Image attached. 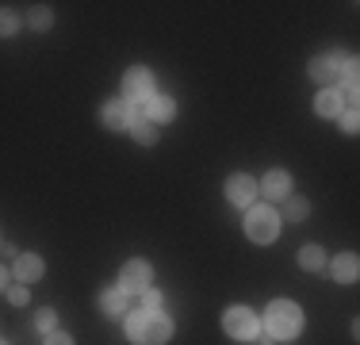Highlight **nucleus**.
Here are the masks:
<instances>
[{
  "instance_id": "nucleus-1",
  "label": "nucleus",
  "mask_w": 360,
  "mask_h": 345,
  "mask_svg": "<svg viewBox=\"0 0 360 345\" xmlns=\"http://www.w3.org/2000/svg\"><path fill=\"white\" fill-rule=\"evenodd\" d=\"M127 338L134 345H165L173 338V322L158 310H127Z\"/></svg>"
},
{
  "instance_id": "nucleus-2",
  "label": "nucleus",
  "mask_w": 360,
  "mask_h": 345,
  "mask_svg": "<svg viewBox=\"0 0 360 345\" xmlns=\"http://www.w3.org/2000/svg\"><path fill=\"white\" fill-rule=\"evenodd\" d=\"M264 326H269V338H276V341L299 338V330H303V310L291 303V299H272L269 310H264Z\"/></svg>"
},
{
  "instance_id": "nucleus-3",
  "label": "nucleus",
  "mask_w": 360,
  "mask_h": 345,
  "mask_svg": "<svg viewBox=\"0 0 360 345\" xmlns=\"http://www.w3.org/2000/svg\"><path fill=\"white\" fill-rule=\"evenodd\" d=\"M245 234H250L253 242H276L280 234V219H276V211L272 207H253L250 215H245Z\"/></svg>"
},
{
  "instance_id": "nucleus-4",
  "label": "nucleus",
  "mask_w": 360,
  "mask_h": 345,
  "mask_svg": "<svg viewBox=\"0 0 360 345\" xmlns=\"http://www.w3.org/2000/svg\"><path fill=\"white\" fill-rule=\"evenodd\" d=\"M222 326H226V334L238 341H253L257 330H261V322H257V315L250 307H230L226 315H222Z\"/></svg>"
},
{
  "instance_id": "nucleus-5",
  "label": "nucleus",
  "mask_w": 360,
  "mask_h": 345,
  "mask_svg": "<svg viewBox=\"0 0 360 345\" xmlns=\"http://www.w3.org/2000/svg\"><path fill=\"white\" fill-rule=\"evenodd\" d=\"M123 100L134 104V108L153 100V73L150 69H131V73L123 77Z\"/></svg>"
},
{
  "instance_id": "nucleus-6",
  "label": "nucleus",
  "mask_w": 360,
  "mask_h": 345,
  "mask_svg": "<svg viewBox=\"0 0 360 345\" xmlns=\"http://www.w3.org/2000/svg\"><path fill=\"white\" fill-rule=\"evenodd\" d=\"M150 265H146V261H127L123 265V272H119V291H123V296H131V291H139V296H142V291L146 288H150Z\"/></svg>"
},
{
  "instance_id": "nucleus-7",
  "label": "nucleus",
  "mask_w": 360,
  "mask_h": 345,
  "mask_svg": "<svg viewBox=\"0 0 360 345\" xmlns=\"http://www.w3.org/2000/svg\"><path fill=\"white\" fill-rule=\"evenodd\" d=\"M139 119V108L127 100H111L104 108V127L108 131H131V123Z\"/></svg>"
},
{
  "instance_id": "nucleus-8",
  "label": "nucleus",
  "mask_w": 360,
  "mask_h": 345,
  "mask_svg": "<svg viewBox=\"0 0 360 345\" xmlns=\"http://www.w3.org/2000/svg\"><path fill=\"white\" fill-rule=\"evenodd\" d=\"M226 200L238 203V207H250L257 200V180L250 172H234V177L226 180Z\"/></svg>"
},
{
  "instance_id": "nucleus-9",
  "label": "nucleus",
  "mask_w": 360,
  "mask_h": 345,
  "mask_svg": "<svg viewBox=\"0 0 360 345\" xmlns=\"http://www.w3.org/2000/svg\"><path fill=\"white\" fill-rule=\"evenodd\" d=\"M341 62H345L341 54H319V58L311 62V77H314L319 84L338 81V77H341Z\"/></svg>"
},
{
  "instance_id": "nucleus-10",
  "label": "nucleus",
  "mask_w": 360,
  "mask_h": 345,
  "mask_svg": "<svg viewBox=\"0 0 360 345\" xmlns=\"http://www.w3.org/2000/svg\"><path fill=\"white\" fill-rule=\"evenodd\" d=\"M257 192L272 196V200H288V196H291V177H288L284 169H272L269 177H264V184L257 188Z\"/></svg>"
},
{
  "instance_id": "nucleus-11",
  "label": "nucleus",
  "mask_w": 360,
  "mask_h": 345,
  "mask_svg": "<svg viewBox=\"0 0 360 345\" xmlns=\"http://www.w3.org/2000/svg\"><path fill=\"white\" fill-rule=\"evenodd\" d=\"M42 269H46V265H42L39 253H20V257H15V276H20L23 284H35L42 276Z\"/></svg>"
},
{
  "instance_id": "nucleus-12",
  "label": "nucleus",
  "mask_w": 360,
  "mask_h": 345,
  "mask_svg": "<svg viewBox=\"0 0 360 345\" xmlns=\"http://www.w3.org/2000/svg\"><path fill=\"white\" fill-rule=\"evenodd\" d=\"M341 108H345V100H341L338 89H326V92H319V100H314V111H319L322 119H338Z\"/></svg>"
},
{
  "instance_id": "nucleus-13",
  "label": "nucleus",
  "mask_w": 360,
  "mask_h": 345,
  "mask_svg": "<svg viewBox=\"0 0 360 345\" xmlns=\"http://www.w3.org/2000/svg\"><path fill=\"white\" fill-rule=\"evenodd\" d=\"M150 123H169V119L176 115V104L169 100V96H153L150 104H146V111H142Z\"/></svg>"
},
{
  "instance_id": "nucleus-14",
  "label": "nucleus",
  "mask_w": 360,
  "mask_h": 345,
  "mask_svg": "<svg viewBox=\"0 0 360 345\" xmlns=\"http://www.w3.org/2000/svg\"><path fill=\"white\" fill-rule=\"evenodd\" d=\"M330 272H333V280H338V284H353V280H356V272H360L356 253H341L338 261L330 265Z\"/></svg>"
},
{
  "instance_id": "nucleus-15",
  "label": "nucleus",
  "mask_w": 360,
  "mask_h": 345,
  "mask_svg": "<svg viewBox=\"0 0 360 345\" xmlns=\"http://www.w3.org/2000/svg\"><path fill=\"white\" fill-rule=\"evenodd\" d=\"M100 310L111 318H123L127 315V296L119 288H108V291H100Z\"/></svg>"
},
{
  "instance_id": "nucleus-16",
  "label": "nucleus",
  "mask_w": 360,
  "mask_h": 345,
  "mask_svg": "<svg viewBox=\"0 0 360 345\" xmlns=\"http://www.w3.org/2000/svg\"><path fill=\"white\" fill-rule=\"evenodd\" d=\"M131 134H134V142H142V146H153V142H158V131H153V123L142 115V111H139V119L131 123Z\"/></svg>"
},
{
  "instance_id": "nucleus-17",
  "label": "nucleus",
  "mask_w": 360,
  "mask_h": 345,
  "mask_svg": "<svg viewBox=\"0 0 360 345\" xmlns=\"http://www.w3.org/2000/svg\"><path fill=\"white\" fill-rule=\"evenodd\" d=\"M299 265H303V269H311V272H319L322 265H326L322 249L319 246H303V249H299Z\"/></svg>"
},
{
  "instance_id": "nucleus-18",
  "label": "nucleus",
  "mask_w": 360,
  "mask_h": 345,
  "mask_svg": "<svg viewBox=\"0 0 360 345\" xmlns=\"http://www.w3.org/2000/svg\"><path fill=\"white\" fill-rule=\"evenodd\" d=\"M284 219H288V222H303V219H307V200L288 196V200H284Z\"/></svg>"
},
{
  "instance_id": "nucleus-19",
  "label": "nucleus",
  "mask_w": 360,
  "mask_h": 345,
  "mask_svg": "<svg viewBox=\"0 0 360 345\" xmlns=\"http://www.w3.org/2000/svg\"><path fill=\"white\" fill-rule=\"evenodd\" d=\"M50 23H54V15H50V8H31V27H35V31H46Z\"/></svg>"
},
{
  "instance_id": "nucleus-20",
  "label": "nucleus",
  "mask_w": 360,
  "mask_h": 345,
  "mask_svg": "<svg viewBox=\"0 0 360 345\" xmlns=\"http://www.w3.org/2000/svg\"><path fill=\"white\" fill-rule=\"evenodd\" d=\"M54 322H58L54 310H39V315H35V326H39L42 334H54Z\"/></svg>"
},
{
  "instance_id": "nucleus-21",
  "label": "nucleus",
  "mask_w": 360,
  "mask_h": 345,
  "mask_svg": "<svg viewBox=\"0 0 360 345\" xmlns=\"http://www.w3.org/2000/svg\"><path fill=\"white\" fill-rule=\"evenodd\" d=\"M20 27V20H15V12H8V8H0V34H12Z\"/></svg>"
},
{
  "instance_id": "nucleus-22",
  "label": "nucleus",
  "mask_w": 360,
  "mask_h": 345,
  "mask_svg": "<svg viewBox=\"0 0 360 345\" xmlns=\"http://www.w3.org/2000/svg\"><path fill=\"white\" fill-rule=\"evenodd\" d=\"M341 127H345L349 134H356V127H360V115H356V108H349V111H341Z\"/></svg>"
},
{
  "instance_id": "nucleus-23",
  "label": "nucleus",
  "mask_w": 360,
  "mask_h": 345,
  "mask_svg": "<svg viewBox=\"0 0 360 345\" xmlns=\"http://www.w3.org/2000/svg\"><path fill=\"white\" fill-rule=\"evenodd\" d=\"M158 307H161V296L153 288H146L142 291V310H158Z\"/></svg>"
},
{
  "instance_id": "nucleus-24",
  "label": "nucleus",
  "mask_w": 360,
  "mask_h": 345,
  "mask_svg": "<svg viewBox=\"0 0 360 345\" xmlns=\"http://www.w3.org/2000/svg\"><path fill=\"white\" fill-rule=\"evenodd\" d=\"M8 299H12L15 307H20V303H27V288H8Z\"/></svg>"
},
{
  "instance_id": "nucleus-25",
  "label": "nucleus",
  "mask_w": 360,
  "mask_h": 345,
  "mask_svg": "<svg viewBox=\"0 0 360 345\" xmlns=\"http://www.w3.org/2000/svg\"><path fill=\"white\" fill-rule=\"evenodd\" d=\"M46 345H73V338H70V334H46Z\"/></svg>"
},
{
  "instance_id": "nucleus-26",
  "label": "nucleus",
  "mask_w": 360,
  "mask_h": 345,
  "mask_svg": "<svg viewBox=\"0 0 360 345\" xmlns=\"http://www.w3.org/2000/svg\"><path fill=\"white\" fill-rule=\"evenodd\" d=\"M4 284H8V272H4V265H0V288H4Z\"/></svg>"
},
{
  "instance_id": "nucleus-27",
  "label": "nucleus",
  "mask_w": 360,
  "mask_h": 345,
  "mask_svg": "<svg viewBox=\"0 0 360 345\" xmlns=\"http://www.w3.org/2000/svg\"><path fill=\"white\" fill-rule=\"evenodd\" d=\"M0 345H4V341H0Z\"/></svg>"
}]
</instances>
